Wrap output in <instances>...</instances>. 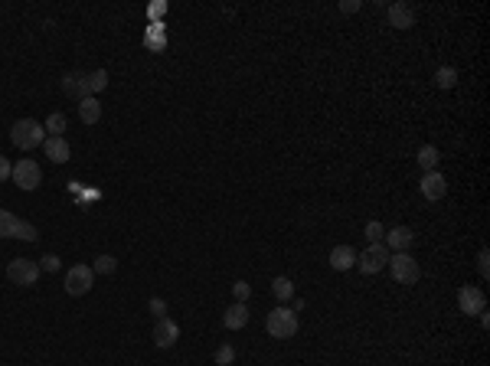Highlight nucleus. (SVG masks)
<instances>
[{"label": "nucleus", "mask_w": 490, "mask_h": 366, "mask_svg": "<svg viewBox=\"0 0 490 366\" xmlns=\"http://www.w3.org/2000/svg\"><path fill=\"white\" fill-rule=\"evenodd\" d=\"M10 141L17 144L20 150H33L46 141V128L39 122H33V118H20V122L10 128Z\"/></svg>", "instance_id": "f257e3e1"}, {"label": "nucleus", "mask_w": 490, "mask_h": 366, "mask_svg": "<svg viewBox=\"0 0 490 366\" xmlns=\"http://www.w3.org/2000/svg\"><path fill=\"white\" fill-rule=\"evenodd\" d=\"M265 330H268L274 340L294 337V334H298V314H294L291 308H274L272 314H268V320H265Z\"/></svg>", "instance_id": "f03ea898"}, {"label": "nucleus", "mask_w": 490, "mask_h": 366, "mask_svg": "<svg viewBox=\"0 0 490 366\" xmlns=\"http://www.w3.org/2000/svg\"><path fill=\"white\" fill-rule=\"evenodd\" d=\"M0 239H27V242H37L39 233L33 223H23L10 209H0Z\"/></svg>", "instance_id": "7ed1b4c3"}, {"label": "nucleus", "mask_w": 490, "mask_h": 366, "mask_svg": "<svg viewBox=\"0 0 490 366\" xmlns=\"http://www.w3.org/2000/svg\"><path fill=\"white\" fill-rule=\"evenodd\" d=\"M10 177H13V183H17L20 190H37L39 183H43V170H39V164L37 160H29V157H23V160H17V164H13V174H10Z\"/></svg>", "instance_id": "20e7f679"}, {"label": "nucleus", "mask_w": 490, "mask_h": 366, "mask_svg": "<svg viewBox=\"0 0 490 366\" xmlns=\"http://www.w3.org/2000/svg\"><path fill=\"white\" fill-rule=\"evenodd\" d=\"M389 268H392V278L399 285H415L418 282V262H415L409 252H392L389 255Z\"/></svg>", "instance_id": "39448f33"}, {"label": "nucleus", "mask_w": 490, "mask_h": 366, "mask_svg": "<svg viewBox=\"0 0 490 366\" xmlns=\"http://www.w3.org/2000/svg\"><path fill=\"white\" fill-rule=\"evenodd\" d=\"M357 265H359V272H363V275L383 272V268L389 265V249L383 242H373L369 249H363V255L357 259Z\"/></svg>", "instance_id": "423d86ee"}, {"label": "nucleus", "mask_w": 490, "mask_h": 366, "mask_svg": "<svg viewBox=\"0 0 490 366\" xmlns=\"http://www.w3.org/2000/svg\"><path fill=\"white\" fill-rule=\"evenodd\" d=\"M92 282H95V272L88 265H72L66 272V292L72 298H82V294L92 292Z\"/></svg>", "instance_id": "0eeeda50"}, {"label": "nucleus", "mask_w": 490, "mask_h": 366, "mask_svg": "<svg viewBox=\"0 0 490 366\" xmlns=\"http://www.w3.org/2000/svg\"><path fill=\"white\" fill-rule=\"evenodd\" d=\"M7 278L13 285L29 288V285H37V278H39V262H29V259H13V262L7 265Z\"/></svg>", "instance_id": "6e6552de"}, {"label": "nucleus", "mask_w": 490, "mask_h": 366, "mask_svg": "<svg viewBox=\"0 0 490 366\" xmlns=\"http://www.w3.org/2000/svg\"><path fill=\"white\" fill-rule=\"evenodd\" d=\"M458 308H461V314H481L487 308V298H484L481 288L464 285V288H458Z\"/></svg>", "instance_id": "1a4fd4ad"}, {"label": "nucleus", "mask_w": 490, "mask_h": 366, "mask_svg": "<svg viewBox=\"0 0 490 366\" xmlns=\"http://www.w3.org/2000/svg\"><path fill=\"white\" fill-rule=\"evenodd\" d=\"M180 340V327H177V320H170V318H157V324H154V344L161 350H170L173 344Z\"/></svg>", "instance_id": "9d476101"}, {"label": "nucleus", "mask_w": 490, "mask_h": 366, "mask_svg": "<svg viewBox=\"0 0 490 366\" xmlns=\"http://www.w3.org/2000/svg\"><path fill=\"white\" fill-rule=\"evenodd\" d=\"M418 187H422V197L435 203V200H442L444 193H448V180H444V174H438V170H428Z\"/></svg>", "instance_id": "9b49d317"}, {"label": "nucleus", "mask_w": 490, "mask_h": 366, "mask_svg": "<svg viewBox=\"0 0 490 366\" xmlns=\"http://www.w3.org/2000/svg\"><path fill=\"white\" fill-rule=\"evenodd\" d=\"M386 249H392V252H409L415 242V233L409 229V226H396V229H389L386 233Z\"/></svg>", "instance_id": "f8f14e48"}, {"label": "nucleus", "mask_w": 490, "mask_h": 366, "mask_svg": "<svg viewBox=\"0 0 490 366\" xmlns=\"http://www.w3.org/2000/svg\"><path fill=\"white\" fill-rule=\"evenodd\" d=\"M389 23H392L396 30L415 27V10H412V4H406V0L392 4V7H389Z\"/></svg>", "instance_id": "ddd939ff"}, {"label": "nucleus", "mask_w": 490, "mask_h": 366, "mask_svg": "<svg viewBox=\"0 0 490 366\" xmlns=\"http://www.w3.org/2000/svg\"><path fill=\"white\" fill-rule=\"evenodd\" d=\"M62 92H66L69 98H76V102L88 98V75H82V72H69L66 79H62Z\"/></svg>", "instance_id": "4468645a"}, {"label": "nucleus", "mask_w": 490, "mask_h": 366, "mask_svg": "<svg viewBox=\"0 0 490 366\" xmlns=\"http://www.w3.org/2000/svg\"><path fill=\"white\" fill-rule=\"evenodd\" d=\"M144 46L151 49V53H164V49H167V30H164L161 20L144 30Z\"/></svg>", "instance_id": "2eb2a0df"}, {"label": "nucleus", "mask_w": 490, "mask_h": 366, "mask_svg": "<svg viewBox=\"0 0 490 366\" xmlns=\"http://www.w3.org/2000/svg\"><path fill=\"white\" fill-rule=\"evenodd\" d=\"M43 150H46V157L53 160V164H66L69 154H72L66 138H46V141H43Z\"/></svg>", "instance_id": "dca6fc26"}, {"label": "nucleus", "mask_w": 490, "mask_h": 366, "mask_svg": "<svg viewBox=\"0 0 490 366\" xmlns=\"http://www.w3.org/2000/svg\"><path fill=\"white\" fill-rule=\"evenodd\" d=\"M353 265H357V252H353L350 245H337V249L330 252V268H333V272H347Z\"/></svg>", "instance_id": "f3484780"}, {"label": "nucleus", "mask_w": 490, "mask_h": 366, "mask_svg": "<svg viewBox=\"0 0 490 366\" xmlns=\"http://www.w3.org/2000/svg\"><path fill=\"white\" fill-rule=\"evenodd\" d=\"M76 108H79V118H82V124H95L98 118H102V105H98V98H95V95L82 98Z\"/></svg>", "instance_id": "a211bd4d"}, {"label": "nucleus", "mask_w": 490, "mask_h": 366, "mask_svg": "<svg viewBox=\"0 0 490 366\" xmlns=\"http://www.w3.org/2000/svg\"><path fill=\"white\" fill-rule=\"evenodd\" d=\"M223 324H226L229 330H242L245 324H249V308H245V304H232V308L226 311V318H223Z\"/></svg>", "instance_id": "6ab92c4d"}, {"label": "nucleus", "mask_w": 490, "mask_h": 366, "mask_svg": "<svg viewBox=\"0 0 490 366\" xmlns=\"http://www.w3.org/2000/svg\"><path fill=\"white\" fill-rule=\"evenodd\" d=\"M438 160H442V154H438V148H435V144H425V148H418V167H422L425 174L438 167Z\"/></svg>", "instance_id": "aec40b11"}, {"label": "nucleus", "mask_w": 490, "mask_h": 366, "mask_svg": "<svg viewBox=\"0 0 490 366\" xmlns=\"http://www.w3.org/2000/svg\"><path fill=\"white\" fill-rule=\"evenodd\" d=\"M43 128L49 131V138H62V131H66V115H62V112H53V115L46 118V124H43Z\"/></svg>", "instance_id": "412c9836"}, {"label": "nucleus", "mask_w": 490, "mask_h": 366, "mask_svg": "<svg viewBox=\"0 0 490 366\" xmlns=\"http://www.w3.org/2000/svg\"><path fill=\"white\" fill-rule=\"evenodd\" d=\"M272 292H274V298L278 301H291L294 298V285H291V278H274L272 282Z\"/></svg>", "instance_id": "4be33fe9"}, {"label": "nucleus", "mask_w": 490, "mask_h": 366, "mask_svg": "<svg viewBox=\"0 0 490 366\" xmlns=\"http://www.w3.org/2000/svg\"><path fill=\"white\" fill-rule=\"evenodd\" d=\"M105 85H108V72H105V69H95V72L88 75V95L102 92Z\"/></svg>", "instance_id": "5701e85b"}, {"label": "nucleus", "mask_w": 490, "mask_h": 366, "mask_svg": "<svg viewBox=\"0 0 490 366\" xmlns=\"http://www.w3.org/2000/svg\"><path fill=\"white\" fill-rule=\"evenodd\" d=\"M114 268H118V262H114L112 255H98L95 265H92V272H98V275H112Z\"/></svg>", "instance_id": "b1692460"}, {"label": "nucleus", "mask_w": 490, "mask_h": 366, "mask_svg": "<svg viewBox=\"0 0 490 366\" xmlns=\"http://www.w3.org/2000/svg\"><path fill=\"white\" fill-rule=\"evenodd\" d=\"M435 82L442 85V89H454V82H458V72H454L451 66H444V69H438V75H435Z\"/></svg>", "instance_id": "393cba45"}, {"label": "nucleus", "mask_w": 490, "mask_h": 366, "mask_svg": "<svg viewBox=\"0 0 490 366\" xmlns=\"http://www.w3.org/2000/svg\"><path fill=\"white\" fill-rule=\"evenodd\" d=\"M236 360V347H229V344H223V347L216 350V366H229Z\"/></svg>", "instance_id": "a878e982"}, {"label": "nucleus", "mask_w": 490, "mask_h": 366, "mask_svg": "<svg viewBox=\"0 0 490 366\" xmlns=\"http://www.w3.org/2000/svg\"><path fill=\"white\" fill-rule=\"evenodd\" d=\"M383 235H386V229H383V223H366V239H369V245L373 242H383Z\"/></svg>", "instance_id": "bb28decb"}, {"label": "nucleus", "mask_w": 490, "mask_h": 366, "mask_svg": "<svg viewBox=\"0 0 490 366\" xmlns=\"http://www.w3.org/2000/svg\"><path fill=\"white\" fill-rule=\"evenodd\" d=\"M39 272H59V259H56V255H43V259H39Z\"/></svg>", "instance_id": "cd10ccee"}, {"label": "nucleus", "mask_w": 490, "mask_h": 366, "mask_svg": "<svg viewBox=\"0 0 490 366\" xmlns=\"http://www.w3.org/2000/svg\"><path fill=\"white\" fill-rule=\"evenodd\" d=\"M232 294H236L239 304H245V298L252 294V288H249V282H236V285H232Z\"/></svg>", "instance_id": "c85d7f7f"}, {"label": "nucleus", "mask_w": 490, "mask_h": 366, "mask_svg": "<svg viewBox=\"0 0 490 366\" xmlns=\"http://www.w3.org/2000/svg\"><path fill=\"white\" fill-rule=\"evenodd\" d=\"M164 10H167V4H164V0H157V4H151V7H147V17H151V23H157V20L164 17Z\"/></svg>", "instance_id": "c756f323"}, {"label": "nucleus", "mask_w": 490, "mask_h": 366, "mask_svg": "<svg viewBox=\"0 0 490 366\" xmlns=\"http://www.w3.org/2000/svg\"><path fill=\"white\" fill-rule=\"evenodd\" d=\"M477 272L487 278L490 275V255H487V249H481V255H477Z\"/></svg>", "instance_id": "7c9ffc66"}, {"label": "nucleus", "mask_w": 490, "mask_h": 366, "mask_svg": "<svg viewBox=\"0 0 490 366\" xmlns=\"http://www.w3.org/2000/svg\"><path fill=\"white\" fill-rule=\"evenodd\" d=\"M151 314L154 318H167V304L161 298H151Z\"/></svg>", "instance_id": "2f4dec72"}, {"label": "nucleus", "mask_w": 490, "mask_h": 366, "mask_svg": "<svg viewBox=\"0 0 490 366\" xmlns=\"http://www.w3.org/2000/svg\"><path fill=\"white\" fill-rule=\"evenodd\" d=\"M10 174H13V164H10V160L4 157V154H0V183H4V180H7Z\"/></svg>", "instance_id": "473e14b6"}, {"label": "nucleus", "mask_w": 490, "mask_h": 366, "mask_svg": "<svg viewBox=\"0 0 490 366\" xmlns=\"http://www.w3.org/2000/svg\"><path fill=\"white\" fill-rule=\"evenodd\" d=\"M359 10V0H343L340 4V13H357Z\"/></svg>", "instance_id": "72a5a7b5"}]
</instances>
